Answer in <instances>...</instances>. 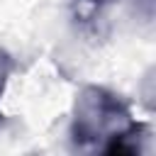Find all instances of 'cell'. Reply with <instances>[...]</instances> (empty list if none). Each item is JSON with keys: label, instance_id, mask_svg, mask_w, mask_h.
<instances>
[{"label": "cell", "instance_id": "3", "mask_svg": "<svg viewBox=\"0 0 156 156\" xmlns=\"http://www.w3.org/2000/svg\"><path fill=\"white\" fill-rule=\"evenodd\" d=\"M88 2H95V5H105V2H112V0H88Z\"/></svg>", "mask_w": 156, "mask_h": 156}, {"label": "cell", "instance_id": "2", "mask_svg": "<svg viewBox=\"0 0 156 156\" xmlns=\"http://www.w3.org/2000/svg\"><path fill=\"white\" fill-rule=\"evenodd\" d=\"M10 73H12V58H10L5 51H0V95H2L5 85H7Z\"/></svg>", "mask_w": 156, "mask_h": 156}, {"label": "cell", "instance_id": "1", "mask_svg": "<svg viewBox=\"0 0 156 156\" xmlns=\"http://www.w3.org/2000/svg\"><path fill=\"white\" fill-rule=\"evenodd\" d=\"M132 122V110L117 93L102 85H85L73 102L71 141L78 149L105 144L119 132H124Z\"/></svg>", "mask_w": 156, "mask_h": 156}]
</instances>
